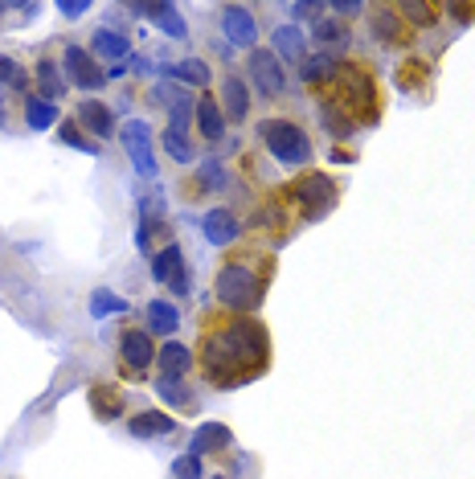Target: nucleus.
Instances as JSON below:
<instances>
[{"label":"nucleus","mask_w":475,"mask_h":479,"mask_svg":"<svg viewBox=\"0 0 475 479\" xmlns=\"http://www.w3.org/2000/svg\"><path fill=\"white\" fill-rule=\"evenodd\" d=\"M140 17L160 21V30H165L168 38H176V41L189 38V25H184V17L173 9V4H144V9H140Z\"/></svg>","instance_id":"29"},{"label":"nucleus","mask_w":475,"mask_h":479,"mask_svg":"<svg viewBox=\"0 0 475 479\" xmlns=\"http://www.w3.org/2000/svg\"><path fill=\"white\" fill-rule=\"evenodd\" d=\"M54 119H58V107L38 95H25V124L41 132V127H54Z\"/></svg>","instance_id":"32"},{"label":"nucleus","mask_w":475,"mask_h":479,"mask_svg":"<svg viewBox=\"0 0 475 479\" xmlns=\"http://www.w3.org/2000/svg\"><path fill=\"white\" fill-rule=\"evenodd\" d=\"M58 140H62V144H70V148H82V152L98 156V144H95V140H90V135H87V132H82V127H78V124H74V119H66V124H62Z\"/></svg>","instance_id":"34"},{"label":"nucleus","mask_w":475,"mask_h":479,"mask_svg":"<svg viewBox=\"0 0 475 479\" xmlns=\"http://www.w3.org/2000/svg\"><path fill=\"white\" fill-rule=\"evenodd\" d=\"M238 234H242V221H238L233 210H225V205H217V210H209L201 218V238L217 250H230L233 242H238Z\"/></svg>","instance_id":"16"},{"label":"nucleus","mask_w":475,"mask_h":479,"mask_svg":"<svg viewBox=\"0 0 475 479\" xmlns=\"http://www.w3.org/2000/svg\"><path fill=\"white\" fill-rule=\"evenodd\" d=\"M90 312L95 316H107V312H127V304L119 295H107V291H95V299H90Z\"/></svg>","instance_id":"38"},{"label":"nucleus","mask_w":475,"mask_h":479,"mask_svg":"<svg viewBox=\"0 0 475 479\" xmlns=\"http://www.w3.org/2000/svg\"><path fill=\"white\" fill-rule=\"evenodd\" d=\"M54 49L62 54V74H66L70 87H78V90H103L107 87V70L98 66V58L87 46H78V41H58Z\"/></svg>","instance_id":"8"},{"label":"nucleus","mask_w":475,"mask_h":479,"mask_svg":"<svg viewBox=\"0 0 475 479\" xmlns=\"http://www.w3.org/2000/svg\"><path fill=\"white\" fill-rule=\"evenodd\" d=\"M254 144L262 156H271L283 168H311L316 160V144H311L303 119H295L292 111H267L254 119Z\"/></svg>","instance_id":"4"},{"label":"nucleus","mask_w":475,"mask_h":479,"mask_svg":"<svg viewBox=\"0 0 475 479\" xmlns=\"http://www.w3.org/2000/svg\"><path fill=\"white\" fill-rule=\"evenodd\" d=\"M156 340L144 332L140 324H123L119 328V373L127 377V381H140V377H148L156 369Z\"/></svg>","instance_id":"7"},{"label":"nucleus","mask_w":475,"mask_h":479,"mask_svg":"<svg viewBox=\"0 0 475 479\" xmlns=\"http://www.w3.org/2000/svg\"><path fill=\"white\" fill-rule=\"evenodd\" d=\"M165 74L176 78V82H189V87H201V90H209V82H214V70L201 58H181V62H173Z\"/></svg>","instance_id":"28"},{"label":"nucleus","mask_w":475,"mask_h":479,"mask_svg":"<svg viewBox=\"0 0 475 479\" xmlns=\"http://www.w3.org/2000/svg\"><path fill=\"white\" fill-rule=\"evenodd\" d=\"M0 82H9L13 90H30V78H25V70L17 66V58H9V54H0Z\"/></svg>","instance_id":"35"},{"label":"nucleus","mask_w":475,"mask_h":479,"mask_svg":"<svg viewBox=\"0 0 475 479\" xmlns=\"http://www.w3.org/2000/svg\"><path fill=\"white\" fill-rule=\"evenodd\" d=\"M311 95H316V103H332L336 111H344L352 127H377L381 115H386L381 78L360 58H336L332 74L320 87H311Z\"/></svg>","instance_id":"3"},{"label":"nucleus","mask_w":475,"mask_h":479,"mask_svg":"<svg viewBox=\"0 0 475 479\" xmlns=\"http://www.w3.org/2000/svg\"><path fill=\"white\" fill-rule=\"evenodd\" d=\"M275 361L271 332L259 316H242V312H225V307H209L201 312L197 324V348H193V369L201 385L209 389H238V385L259 381Z\"/></svg>","instance_id":"1"},{"label":"nucleus","mask_w":475,"mask_h":479,"mask_svg":"<svg viewBox=\"0 0 475 479\" xmlns=\"http://www.w3.org/2000/svg\"><path fill=\"white\" fill-rule=\"evenodd\" d=\"M275 49H279L287 62H300V66H303L308 41H303V30H300V25H279V30H275Z\"/></svg>","instance_id":"30"},{"label":"nucleus","mask_w":475,"mask_h":479,"mask_svg":"<svg viewBox=\"0 0 475 479\" xmlns=\"http://www.w3.org/2000/svg\"><path fill=\"white\" fill-rule=\"evenodd\" d=\"M87 402L98 422H115V418H123V410H127V393L119 389L115 381H95L87 389Z\"/></svg>","instance_id":"18"},{"label":"nucleus","mask_w":475,"mask_h":479,"mask_svg":"<svg viewBox=\"0 0 475 479\" xmlns=\"http://www.w3.org/2000/svg\"><path fill=\"white\" fill-rule=\"evenodd\" d=\"M173 479H205V459H201V455H193V450H189V455H181V459H176V467H173Z\"/></svg>","instance_id":"37"},{"label":"nucleus","mask_w":475,"mask_h":479,"mask_svg":"<svg viewBox=\"0 0 475 479\" xmlns=\"http://www.w3.org/2000/svg\"><path fill=\"white\" fill-rule=\"evenodd\" d=\"M275 250L271 246H259V242H246V246H230L217 259L214 270V295L217 307L225 312H242V316H254L267 299L275 283Z\"/></svg>","instance_id":"2"},{"label":"nucleus","mask_w":475,"mask_h":479,"mask_svg":"<svg viewBox=\"0 0 475 479\" xmlns=\"http://www.w3.org/2000/svg\"><path fill=\"white\" fill-rule=\"evenodd\" d=\"M209 192H214V189H209V181H205L201 168H197V173H189L181 181V197H184V201H201V197H209Z\"/></svg>","instance_id":"36"},{"label":"nucleus","mask_w":475,"mask_h":479,"mask_svg":"<svg viewBox=\"0 0 475 479\" xmlns=\"http://www.w3.org/2000/svg\"><path fill=\"white\" fill-rule=\"evenodd\" d=\"M0 124H4V119H0Z\"/></svg>","instance_id":"44"},{"label":"nucleus","mask_w":475,"mask_h":479,"mask_svg":"<svg viewBox=\"0 0 475 479\" xmlns=\"http://www.w3.org/2000/svg\"><path fill=\"white\" fill-rule=\"evenodd\" d=\"M127 431L136 434V439H165V434H176V418L165 410H140L131 414Z\"/></svg>","instance_id":"22"},{"label":"nucleus","mask_w":475,"mask_h":479,"mask_svg":"<svg viewBox=\"0 0 475 479\" xmlns=\"http://www.w3.org/2000/svg\"><path fill=\"white\" fill-rule=\"evenodd\" d=\"M90 54L98 62H123L131 54V38L123 30H111V25H98L95 38H90Z\"/></svg>","instance_id":"21"},{"label":"nucleus","mask_w":475,"mask_h":479,"mask_svg":"<svg viewBox=\"0 0 475 479\" xmlns=\"http://www.w3.org/2000/svg\"><path fill=\"white\" fill-rule=\"evenodd\" d=\"M246 70H250V90L259 98H267V103H279L283 95H287V74H283V62L275 49H254L250 62H246Z\"/></svg>","instance_id":"9"},{"label":"nucleus","mask_w":475,"mask_h":479,"mask_svg":"<svg viewBox=\"0 0 475 479\" xmlns=\"http://www.w3.org/2000/svg\"><path fill=\"white\" fill-rule=\"evenodd\" d=\"M365 21H369V38L377 41L389 54H402V49L418 46V30L402 17L398 4H365Z\"/></svg>","instance_id":"6"},{"label":"nucleus","mask_w":475,"mask_h":479,"mask_svg":"<svg viewBox=\"0 0 475 479\" xmlns=\"http://www.w3.org/2000/svg\"><path fill=\"white\" fill-rule=\"evenodd\" d=\"M62 13H66V17H82V13H87V4H62Z\"/></svg>","instance_id":"43"},{"label":"nucleus","mask_w":475,"mask_h":479,"mask_svg":"<svg viewBox=\"0 0 475 479\" xmlns=\"http://www.w3.org/2000/svg\"><path fill=\"white\" fill-rule=\"evenodd\" d=\"M119 140H123L127 156L136 164L140 176H156V160H152V132H148L144 119H131V124L119 127Z\"/></svg>","instance_id":"14"},{"label":"nucleus","mask_w":475,"mask_h":479,"mask_svg":"<svg viewBox=\"0 0 475 479\" xmlns=\"http://www.w3.org/2000/svg\"><path fill=\"white\" fill-rule=\"evenodd\" d=\"M160 144H165V152L173 156L176 164H193V160H197L193 140H189V132H181V127H165V135H160Z\"/></svg>","instance_id":"31"},{"label":"nucleus","mask_w":475,"mask_h":479,"mask_svg":"<svg viewBox=\"0 0 475 479\" xmlns=\"http://www.w3.org/2000/svg\"><path fill=\"white\" fill-rule=\"evenodd\" d=\"M349 38H352V30L344 25V21H336V17H320L316 25H311V41H316L328 58H332V46H336V49L349 46Z\"/></svg>","instance_id":"26"},{"label":"nucleus","mask_w":475,"mask_h":479,"mask_svg":"<svg viewBox=\"0 0 475 479\" xmlns=\"http://www.w3.org/2000/svg\"><path fill=\"white\" fill-rule=\"evenodd\" d=\"M217 107H222L225 124H230V127H242L246 119H250V111H254V90H250V82H246L242 74L225 70V74H222V87H217Z\"/></svg>","instance_id":"10"},{"label":"nucleus","mask_w":475,"mask_h":479,"mask_svg":"<svg viewBox=\"0 0 475 479\" xmlns=\"http://www.w3.org/2000/svg\"><path fill=\"white\" fill-rule=\"evenodd\" d=\"M332 160H340V164H349V160H352V148H336V144H332Z\"/></svg>","instance_id":"42"},{"label":"nucleus","mask_w":475,"mask_h":479,"mask_svg":"<svg viewBox=\"0 0 475 479\" xmlns=\"http://www.w3.org/2000/svg\"><path fill=\"white\" fill-rule=\"evenodd\" d=\"M205 479H238V471H233V463H225V467H217V471H209Z\"/></svg>","instance_id":"41"},{"label":"nucleus","mask_w":475,"mask_h":479,"mask_svg":"<svg viewBox=\"0 0 475 479\" xmlns=\"http://www.w3.org/2000/svg\"><path fill=\"white\" fill-rule=\"evenodd\" d=\"M222 30H225V41L238 49H259V17H254V9H246V4H225L222 9Z\"/></svg>","instance_id":"13"},{"label":"nucleus","mask_w":475,"mask_h":479,"mask_svg":"<svg viewBox=\"0 0 475 479\" xmlns=\"http://www.w3.org/2000/svg\"><path fill=\"white\" fill-rule=\"evenodd\" d=\"M156 393H160L176 414H197V393L189 389L184 377H156Z\"/></svg>","instance_id":"25"},{"label":"nucleus","mask_w":475,"mask_h":479,"mask_svg":"<svg viewBox=\"0 0 475 479\" xmlns=\"http://www.w3.org/2000/svg\"><path fill=\"white\" fill-rule=\"evenodd\" d=\"M74 124L87 127L95 140H111V135L119 132V127H115V111H111L107 103H98V98H82V103L74 107Z\"/></svg>","instance_id":"17"},{"label":"nucleus","mask_w":475,"mask_h":479,"mask_svg":"<svg viewBox=\"0 0 475 479\" xmlns=\"http://www.w3.org/2000/svg\"><path fill=\"white\" fill-rule=\"evenodd\" d=\"M292 13L303 21H320L324 13H328V4H292Z\"/></svg>","instance_id":"39"},{"label":"nucleus","mask_w":475,"mask_h":479,"mask_svg":"<svg viewBox=\"0 0 475 479\" xmlns=\"http://www.w3.org/2000/svg\"><path fill=\"white\" fill-rule=\"evenodd\" d=\"M193 127H197V135H201L205 144L214 148V144H222L225 140V115H222V107H217V95L214 90H205V95H197V107H193Z\"/></svg>","instance_id":"15"},{"label":"nucleus","mask_w":475,"mask_h":479,"mask_svg":"<svg viewBox=\"0 0 475 479\" xmlns=\"http://www.w3.org/2000/svg\"><path fill=\"white\" fill-rule=\"evenodd\" d=\"M152 278L160 287L173 291V295H189V267H184V254L176 242L152 254Z\"/></svg>","instance_id":"12"},{"label":"nucleus","mask_w":475,"mask_h":479,"mask_svg":"<svg viewBox=\"0 0 475 479\" xmlns=\"http://www.w3.org/2000/svg\"><path fill=\"white\" fill-rule=\"evenodd\" d=\"M156 369H160V377H189L193 373V348L176 345V340H165L160 353H156Z\"/></svg>","instance_id":"23"},{"label":"nucleus","mask_w":475,"mask_h":479,"mask_svg":"<svg viewBox=\"0 0 475 479\" xmlns=\"http://www.w3.org/2000/svg\"><path fill=\"white\" fill-rule=\"evenodd\" d=\"M332 17H357V13H365V4H357V0H340V4H332Z\"/></svg>","instance_id":"40"},{"label":"nucleus","mask_w":475,"mask_h":479,"mask_svg":"<svg viewBox=\"0 0 475 479\" xmlns=\"http://www.w3.org/2000/svg\"><path fill=\"white\" fill-rule=\"evenodd\" d=\"M279 197V205L295 218V226H311V221L328 218L340 205V181H332L320 168H303L300 176H292L287 184L271 189Z\"/></svg>","instance_id":"5"},{"label":"nucleus","mask_w":475,"mask_h":479,"mask_svg":"<svg viewBox=\"0 0 475 479\" xmlns=\"http://www.w3.org/2000/svg\"><path fill=\"white\" fill-rule=\"evenodd\" d=\"M181 328V307L173 299H148L144 304V332L148 336H173Z\"/></svg>","instance_id":"20"},{"label":"nucleus","mask_w":475,"mask_h":479,"mask_svg":"<svg viewBox=\"0 0 475 479\" xmlns=\"http://www.w3.org/2000/svg\"><path fill=\"white\" fill-rule=\"evenodd\" d=\"M394 82H398L402 95L427 98L435 90V62L422 58V54H406V58L394 66Z\"/></svg>","instance_id":"11"},{"label":"nucleus","mask_w":475,"mask_h":479,"mask_svg":"<svg viewBox=\"0 0 475 479\" xmlns=\"http://www.w3.org/2000/svg\"><path fill=\"white\" fill-rule=\"evenodd\" d=\"M320 119H324V132H328L332 140H349V135L357 132V127L349 124V115H344V111H336L332 103H320Z\"/></svg>","instance_id":"33"},{"label":"nucleus","mask_w":475,"mask_h":479,"mask_svg":"<svg viewBox=\"0 0 475 479\" xmlns=\"http://www.w3.org/2000/svg\"><path fill=\"white\" fill-rule=\"evenodd\" d=\"M230 450H233V434L222 422H205L201 431L193 434V455H201V459H225Z\"/></svg>","instance_id":"19"},{"label":"nucleus","mask_w":475,"mask_h":479,"mask_svg":"<svg viewBox=\"0 0 475 479\" xmlns=\"http://www.w3.org/2000/svg\"><path fill=\"white\" fill-rule=\"evenodd\" d=\"M398 9H402V17H406L418 33H422V30H435L438 21L446 17V4H435V0H422V4H418V0H402Z\"/></svg>","instance_id":"27"},{"label":"nucleus","mask_w":475,"mask_h":479,"mask_svg":"<svg viewBox=\"0 0 475 479\" xmlns=\"http://www.w3.org/2000/svg\"><path fill=\"white\" fill-rule=\"evenodd\" d=\"M33 78H38V87H41V95H46V103H54V98H62L70 90L66 74H62V62H54L49 54H41V58H38Z\"/></svg>","instance_id":"24"}]
</instances>
